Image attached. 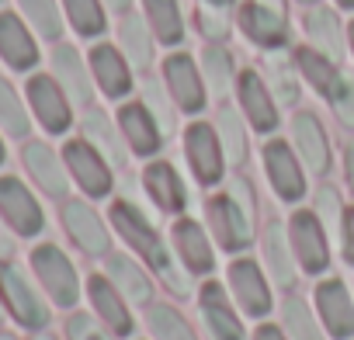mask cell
I'll use <instances>...</instances> for the list:
<instances>
[{
	"instance_id": "obj_1",
	"label": "cell",
	"mask_w": 354,
	"mask_h": 340,
	"mask_svg": "<svg viewBox=\"0 0 354 340\" xmlns=\"http://www.w3.org/2000/svg\"><path fill=\"white\" fill-rule=\"evenodd\" d=\"M111 223H115V229L125 236V243H132L136 254H139L149 267H156V271L174 285V292H185V278L174 271V261H170V254H167L160 233L149 226V219H146L136 205H129V202H115V205H111Z\"/></svg>"
},
{
	"instance_id": "obj_2",
	"label": "cell",
	"mask_w": 354,
	"mask_h": 340,
	"mask_svg": "<svg viewBox=\"0 0 354 340\" xmlns=\"http://www.w3.org/2000/svg\"><path fill=\"white\" fill-rule=\"evenodd\" d=\"M250 185L247 181H233L230 195H216L209 198L205 212H209V226L219 240L223 250H243L250 243Z\"/></svg>"
},
{
	"instance_id": "obj_3",
	"label": "cell",
	"mask_w": 354,
	"mask_h": 340,
	"mask_svg": "<svg viewBox=\"0 0 354 340\" xmlns=\"http://www.w3.org/2000/svg\"><path fill=\"white\" fill-rule=\"evenodd\" d=\"M32 271H35L39 285L46 288V295H49L56 305L70 309V305L80 299L77 271H73V264L66 261V254H63L59 247H53V243L35 247V250H32Z\"/></svg>"
},
{
	"instance_id": "obj_4",
	"label": "cell",
	"mask_w": 354,
	"mask_h": 340,
	"mask_svg": "<svg viewBox=\"0 0 354 340\" xmlns=\"http://www.w3.org/2000/svg\"><path fill=\"white\" fill-rule=\"evenodd\" d=\"M0 305H4L25 330H42L49 323V309L46 302L39 299V292L25 281V274L8 264V261H0Z\"/></svg>"
},
{
	"instance_id": "obj_5",
	"label": "cell",
	"mask_w": 354,
	"mask_h": 340,
	"mask_svg": "<svg viewBox=\"0 0 354 340\" xmlns=\"http://www.w3.org/2000/svg\"><path fill=\"white\" fill-rule=\"evenodd\" d=\"M63 163L70 170V178L80 185L84 195L91 198H104L111 191V170L108 160L87 142V139H70L63 146Z\"/></svg>"
},
{
	"instance_id": "obj_6",
	"label": "cell",
	"mask_w": 354,
	"mask_h": 340,
	"mask_svg": "<svg viewBox=\"0 0 354 340\" xmlns=\"http://www.w3.org/2000/svg\"><path fill=\"white\" fill-rule=\"evenodd\" d=\"M28 104L39 118V125L53 135H63L73 122V111H70V97L66 91L59 87L56 77H46V73H35L28 80Z\"/></svg>"
},
{
	"instance_id": "obj_7",
	"label": "cell",
	"mask_w": 354,
	"mask_h": 340,
	"mask_svg": "<svg viewBox=\"0 0 354 340\" xmlns=\"http://www.w3.org/2000/svg\"><path fill=\"white\" fill-rule=\"evenodd\" d=\"M0 219L18 236H39L46 226V216H42L35 195L18 178H0Z\"/></svg>"
},
{
	"instance_id": "obj_8",
	"label": "cell",
	"mask_w": 354,
	"mask_h": 340,
	"mask_svg": "<svg viewBox=\"0 0 354 340\" xmlns=\"http://www.w3.org/2000/svg\"><path fill=\"white\" fill-rule=\"evenodd\" d=\"M243 35L261 46V49H285L288 46V21L281 11L274 8H264L261 0H247V4H240V15H236Z\"/></svg>"
},
{
	"instance_id": "obj_9",
	"label": "cell",
	"mask_w": 354,
	"mask_h": 340,
	"mask_svg": "<svg viewBox=\"0 0 354 340\" xmlns=\"http://www.w3.org/2000/svg\"><path fill=\"white\" fill-rule=\"evenodd\" d=\"M185 153H188V163H192L195 178L202 185H219V178H223V146H219V135H216L212 125L195 122L185 132Z\"/></svg>"
},
{
	"instance_id": "obj_10",
	"label": "cell",
	"mask_w": 354,
	"mask_h": 340,
	"mask_svg": "<svg viewBox=\"0 0 354 340\" xmlns=\"http://www.w3.org/2000/svg\"><path fill=\"white\" fill-rule=\"evenodd\" d=\"M288 229H292V247H295L302 271H309V274L326 271L330 250H326V233H323V223L316 219V212H295Z\"/></svg>"
},
{
	"instance_id": "obj_11",
	"label": "cell",
	"mask_w": 354,
	"mask_h": 340,
	"mask_svg": "<svg viewBox=\"0 0 354 340\" xmlns=\"http://www.w3.org/2000/svg\"><path fill=\"white\" fill-rule=\"evenodd\" d=\"M264 170H268V181L278 191V198H285V202H299L302 198V191H306L302 167H299L295 153L288 149V142L274 139V142L264 146Z\"/></svg>"
},
{
	"instance_id": "obj_12",
	"label": "cell",
	"mask_w": 354,
	"mask_h": 340,
	"mask_svg": "<svg viewBox=\"0 0 354 340\" xmlns=\"http://www.w3.org/2000/svg\"><path fill=\"white\" fill-rule=\"evenodd\" d=\"M163 80H167V87H170L177 108H185V111H192V115L205 108V84H202V77H198L192 56L174 53V56L163 63Z\"/></svg>"
},
{
	"instance_id": "obj_13",
	"label": "cell",
	"mask_w": 354,
	"mask_h": 340,
	"mask_svg": "<svg viewBox=\"0 0 354 340\" xmlns=\"http://www.w3.org/2000/svg\"><path fill=\"white\" fill-rule=\"evenodd\" d=\"M0 59L18 73H28L39 63V46H35L32 32L11 11H0Z\"/></svg>"
},
{
	"instance_id": "obj_14",
	"label": "cell",
	"mask_w": 354,
	"mask_h": 340,
	"mask_svg": "<svg viewBox=\"0 0 354 340\" xmlns=\"http://www.w3.org/2000/svg\"><path fill=\"white\" fill-rule=\"evenodd\" d=\"M118 129L125 135V142L132 146V153L139 156H153L163 142V129L156 122V115L142 104V101H132V104H122L118 111Z\"/></svg>"
},
{
	"instance_id": "obj_15",
	"label": "cell",
	"mask_w": 354,
	"mask_h": 340,
	"mask_svg": "<svg viewBox=\"0 0 354 340\" xmlns=\"http://www.w3.org/2000/svg\"><path fill=\"white\" fill-rule=\"evenodd\" d=\"M63 226H66V233H70V240L84 250V254H108V229L101 226V219H97V212L91 209V205H84V202H66L63 205Z\"/></svg>"
},
{
	"instance_id": "obj_16",
	"label": "cell",
	"mask_w": 354,
	"mask_h": 340,
	"mask_svg": "<svg viewBox=\"0 0 354 340\" xmlns=\"http://www.w3.org/2000/svg\"><path fill=\"white\" fill-rule=\"evenodd\" d=\"M21 160L28 167V174L35 178V185L49 195V198H63L66 195V163L46 146V142H28L21 149Z\"/></svg>"
},
{
	"instance_id": "obj_17",
	"label": "cell",
	"mask_w": 354,
	"mask_h": 340,
	"mask_svg": "<svg viewBox=\"0 0 354 340\" xmlns=\"http://www.w3.org/2000/svg\"><path fill=\"white\" fill-rule=\"evenodd\" d=\"M236 91H240V104H243L250 125H254L257 132H271V129L278 125V108H274V97H271V91L264 87L261 73L243 70V73L236 77Z\"/></svg>"
},
{
	"instance_id": "obj_18",
	"label": "cell",
	"mask_w": 354,
	"mask_h": 340,
	"mask_svg": "<svg viewBox=\"0 0 354 340\" xmlns=\"http://www.w3.org/2000/svg\"><path fill=\"white\" fill-rule=\"evenodd\" d=\"M91 73H94L97 87H101L108 97H125V94L132 91L129 63H125V56H122L115 46H108V42H101V46L91 49Z\"/></svg>"
},
{
	"instance_id": "obj_19",
	"label": "cell",
	"mask_w": 354,
	"mask_h": 340,
	"mask_svg": "<svg viewBox=\"0 0 354 340\" xmlns=\"http://www.w3.org/2000/svg\"><path fill=\"white\" fill-rule=\"evenodd\" d=\"M292 139L306 160V167L313 174H326L330 170V146H326V135H323V125L316 122V115L309 111H299L292 118Z\"/></svg>"
},
{
	"instance_id": "obj_20",
	"label": "cell",
	"mask_w": 354,
	"mask_h": 340,
	"mask_svg": "<svg viewBox=\"0 0 354 340\" xmlns=\"http://www.w3.org/2000/svg\"><path fill=\"white\" fill-rule=\"evenodd\" d=\"M230 285L240 299V305L247 309V316H264L271 309V292L268 281L261 278V267L254 261H236L230 267Z\"/></svg>"
},
{
	"instance_id": "obj_21",
	"label": "cell",
	"mask_w": 354,
	"mask_h": 340,
	"mask_svg": "<svg viewBox=\"0 0 354 340\" xmlns=\"http://www.w3.org/2000/svg\"><path fill=\"white\" fill-rule=\"evenodd\" d=\"M53 77L59 80V87L66 91L70 101L77 104H91V77L80 63V53L73 46H56L53 53Z\"/></svg>"
},
{
	"instance_id": "obj_22",
	"label": "cell",
	"mask_w": 354,
	"mask_h": 340,
	"mask_svg": "<svg viewBox=\"0 0 354 340\" xmlns=\"http://www.w3.org/2000/svg\"><path fill=\"white\" fill-rule=\"evenodd\" d=\"M316 305H319V316H323V323L330 326L333 337H351L354 333V309H351L347 288L340 281H323L316 288Z\"/></svg>"
},
{
	"instance_id": "obj_23",
	"label": "cell",
	"mask_w": 354,
	"mask_h": 340,
	"mask_svg": "<svg viewBox=\"0 0 354 340\" xmlns=\"http://www.w3.org/2000/svg\"><path fill=\"white\" fill-rule=\"evenodd\" d=\"M142 185L163 212H181L185 202H188L185 185H181V178H177V170L170 163H149L146 174H142Z\"/></svg>"
},
{
	"instance_id": "obj_24",
	"label": "cell",
	"mask_w": 354,
	"mask_h": 340,
	"mask_svg": "<svg viewBox=\"0 0 354 340\" xmlns=\"http://www.w3.org/2000/svg\"><path fill=\"white\" fill-rule=\"evenodd\" d=\"M174 247H177V254H181V261H185V267L192 271V274H209L212 271V247H209V240H205V233H202V226L198 223H192V219H181L174 226Z\"/></svg>"
},
{
	"instance_id": "obj_25",
	"label": "cell",
	"mask_w": 354,
	"mask_h": 340,
	"mask_svg": "<svg viewBox=\"0 0 354 340\" xmlns=\"http://www.w3.org/2000/svg\"><path fill=\"white\" fill-rule=\"evenodd\" d=\"M202 312H205V323H209L216 340H243V326L233 316V309H230V302H226V295L216 281H209L202 288Z\"/></svg>"
},
{
	"instance_id": "obj_26",
	"label": "cell",
	"mask_w": 354,
	"mask_h": 340,
	"mask_svg": "<svg viewBox=\"0 0 354 340\" xmlns=\"http://www.w3.org/2000/svg\"><path fill=\"white\" fill-rule=\"evenodd\" d=\"M87 292H91V302H94V309H97V316L115 330V333H132V316H129V309H125V302H122V295H118V288L115 285H108V278H101V274H94L91 281H87Z\"/></svg>"
},
{
	"instance_id": "obj_27",
	"label": "cell",
	"mask_w": 354,
	"mask_h": 340,
	"mask_svg": "<svg viewBox=\"0 0 354 340\" xmlns=\"http://www.w3.org/2000/svg\"><path fill=\"white\" fill-rule=\"evenodd\" d=\"M295 63H299L302 77H306L326 101L337 97V91H340V84H344V73L333 66L330 56H323L319 49H299V53H295Z\"/></svg>"
},
{
	"instance_id": "obj_28",
	"label": "cell",
	"mask_w": 354,
	"mask_h": 340,
	"mask_svg": "<svg viewBox=\"0 0 354 340\" xmlns=\"http://www.w3.org/2000/svg\"><path fill=\"white\" fill-rule=\"evenodd\" d=\"M142 8H146V25L163 46H177L185 39V18L177 0H142Z\"/></svg>"
},
{
	"instance_id": "obj_29",
	"label": "cell",
	"mask_w": 354,
	"mask_h": 340,
	"mask_svg": "<svg viewBox=\"0 0 354 340\" xmlns=\"http://www.w3.org/2000/svg\"><path fill=\"white\" fill-rule=\"evenodd\" d=\"M306 32H309L313 46L323 56H330L333 63L340 59V53H344V32H340V21H337V15L330 8H313L306 15Z\"/></svg>"
},
{
	"instance_id": "obj_30",
	"label": "cell",
	"mask_w": 354,
	"mask_h": 340,
	"mask_svg": "<svg viewBox=\"0 0 354 340\" xmlns=\"http://www.w3.org/2000/svg\"><path fill=\"white\" fill-rule=\"evenodd\" d=\"M84 135H87V142H91L101 156H108L111 163H125L122 139H118V132L111 129V122H108V115H104V111L91 108V111L84 115Z\"/></svg>"
},
{
	"instance_id": "obj_31",
	"label": "cell",
	"mask_w": 354,
	"mask_h": 340,
	"mask_svg": "<svg viewBox=\"0 0 354 340\" xmlns=\"http://www.w3.org/2000/svg\"><path fill=\"white\" fill-rule=\"evenodd\" d=\"M264 257H268V267H271L274 281L288 288L295 281V267H292V257H288L285 229L278 223H268V229H264Z\"/></svg>"
},
{
	"instance_id": "obj_32",
	"label": "cell",
	"mask_w": 354,
	"mask_h": 340,
	"mask_svg": "<svg viewBox=\"0 0 354 340\" xmlns=\"http://www.w3.org/2000/svg\"><path fill=\"white\" fill-rule=\"evenodd\" d=\"M108 274H111L115 288H118L125 299H132V302H149L153 288H149V278L136 267V261H129V257H111V261H108Z\"/></svg>"
},
{
	"instance_id": "obj_33",
	"label": "cell",
	"mask_w": 354,
	"mask_h": 340,
	"mask_svg": "<svg viewBox=\"0 0 354 340\" xmlns=\"http://www.w3.org/2000/svg\"><path fill=\"white\" fill-rule=\"evenodd\" d=\"M63 8H66V18L80 39H97L108 28L101 0H63Z\"/></svg>"
},
{
	"instance_id": "obj_34",
	"label": "cell",
	"mask_w": 354,
	"mask_h": 340,
	"mask_svg": "<svg viewBox=\"0 0 354 340\" xmlns=\"http://www.w3.org/2000/svg\"><path fill=\"white\" fill-rule=\"evenodd\" d=\"M118 39H122V49L129 56L132 66L146 70L153 63V39H149V25L139 21V18H125L122 28H118Z\"/></svg>"
},
{
	"instance_id": "obj_35",
	"label": "cell",
	"mask_w": 354,
	"mask_h": 340,
	"mask_svg": "<svg viewBox=\"0 0 354 340\" xmlns=\"http://www.w3.org/2000/svg\"><path fill=\"white\" fill-rule=\"evenodd\" d=\"M0 129H4L11 139H25V135H28V129H32L28 111H25V104H21L18 91H15L4 77H0Z\"/></svg>"
},
{
	"instance_id": "obj_36",
	"label": "cell",
	"mask_w": 354,
	"mask_h": 340,
	"mask_svg": "<svg viewBox=\"0 0 354 340\" xmlns=\"http://www.w3.org/2000/svg\"><path fill=\"white\" fill-rule=\"evenodd\" d=\"M18 8H21V15L28 18V25H32L42 39L56 42V39L63 35V18H59L56 0H18Z\"/></svg>"
},
{
	"instance_id": "obj_37",
	"label": "cell",
	"mask_w": 354,
	"mask_h": 340,
	"mask_svg": "<svg viewBox=\"0 0 354 340\" xmlns=\"http://www.w3.org/2000/svg\"><path fill=\"white\" fill-rule=\"evenodd\" d=\"M216 122H219V142H223L226 156L233 163H243L247 160V132H243L236 111L233 108H219V118Z\"/></svg>"
},
{
	"instance_id": "obj_38",
	"label": "cell",
	"mask_w": 354,
	"mask_h": 340,
	"mask_svg": "<svg viewBox=\"0 0 354 340\" xmlns=\"http://www.w3.org/2000/svg\"><path fill=\"white\" fill-rule=\"evenodd\" d=\"M202 70H205V80H209L212 94L223 97L230 91V84H233V59H230V53L219 49V46H209L205 56H202Z\"/></svg>"
},
{
	"instance_id": "obj_39",
	"label": "cell",
	"mask_w": 354,
	"mask_h": 340,
	"mask_svg": "<svg viewBox=\"0 0 354 340\" xmlns=\"http://www.w3.org/2000/svg\"><path fill=\"white\" fill-rule=\"evenodd\" d=\"M149 330L156 333V340H195L192 326L167 305H153L149 309Z\"/></svg>"
},
{
	"instance_id": "obj_40",
	"label": "cell",
	"mask_w": 354,
	"mask_h": 340,
	"mask_svg": "<svg viewBox=\"0 0 354 340\" xmlns=\"http://www.w3.org/2000/svg\"><path fill=\"white\" fill-rule=\"evenodd\" d=\"M285 326L295 340H323L302 299H285Z\"/></svg>"
},
{
	"instance_id": "obj_41",
	"label": "cell",
	"mask_w": 354,
	"mask_h": 340,
	"mask_svg": "<svg viewBox=\"0 0 354 340\" xmlns=\"http://www.w3.org/2000/svg\"><path fill=\"white\" fill-rule=\"evenodd\" d=\"M268 70H271V84H274V94L281 104H295L299 97V87H295V77L288 70V63L281 56H268Z\"/></svg>"
},
{
	"instance_id": "obj_42",
	"label": "cell",
	"mask_w": 354,
	"mask_h": 340,
	"mask_svg": "<svg viewBox=\"0 0 354 340\" xmlns=\"http://www.w3.org/2000/svg\"><path fill=\"white\" fill-rule=\"evenodd\" d=\"M142 91H146V101H142V104L156 115V122H160V129H163V135H167V132L174 129V111L167 108V97H163L160 84H156V80H146V84H142Z\"/></svg>"
},
{
	"instance_id": "obj_43",
	"label": "cell",
	"mask_w": 354,
	"mask_h": 340,
	"mask_svg": "<svg viewBox=\"0 0 354 340\" xmlns=\"http://www.w3.org/2000/svg\"><path fill=\"white\" fill-rule=\"evenodd\" d=\"M333 111H337V118H340L344 125L354 129V80H351V77H344V84H340V91H337V97H333Z\"/></svg>"
},
{
	"instance_id": "obj_44",
	"label": "cell",
	"mask_w": 354,
	"mask_h": 340,
	"mask_svg": "<svg viewBox=\"0 0 354 340\" xmlns=\"http://www.w3.org/2000/svg\"><path fill=\"white\" fill-rule=\"evenodd\" d=\"M66 333H70V340H108V337L101 333V326H97L91 316H84V312L70 316V323H66Z\"/></svg>"
},
{
	"instance_id": "obj_45",
	"label": "cell",
	"mask_w": 354,
	"mask_h": 340,
	"mask_svg": "<svg viewBox=\"0 0 354 340\" xmlns=\"http://www.w3.org/2000/svg\"><path fill=\"white\" fill-rule=\"evenodd\" d=\"M198 28L209 39H226V32H230V25H226V18H223L219 8H202L198 11Z\"/></svg>"
},
{
	"instance_id": "obj_46",
	"label": "cell",
	"mask_w": 354,
	"mask_h": 340,
	"mask_svg": "<svg viewBox=\"0 0 354 340\" xmlns=\"http://www.w3.org/2000/svg\"><path fill=\"white\" fill-rule=\"evenodd\" d=\"M316 209H319V216H323L326 223H333V219L340 216V202H337L333 188H319V195H316Z\"/></svg>"
},
{
	"instance_id": "obj_47",
	"label": "cell",
	"mask_w": 354,
	"mask_h": 340,
	"mask_svg": "<svg viewBox=\"0 0 354 340\" xmlns=\"http://www.w3.org/2000/svg\"><path fill=\"white\" fill-rule=\"evenodd\" d=\"M340 236H344V257H347V264H354V209L344 212V219H340Z\"/></svg>"
},
{
	"instance_id": "obj_48",
	"label": "cell",
	"mask_w": 354,
	"mask_h": 340,
	"mask_svg": "<svg viewBox=\"0 0 354 340\" xmlns=\"http://www.w3.org/2000/svg\"><path fill=\"white\" fill-rule=\"evenodd\" d=\"M347 181H351V191H354V139L347 142Z\"/></svg>"
},
{
	"instance_id": "obj_49",
	"label": "cell",
	"mask_w": 354,
	"mask_h": 340,
	"mask_svg": "<svg viewBox=\"0 0 354 340\" xmlns=\"http://www.w3.org/2000/svg\"><path fill=\"white\" fill-rule=\"evenodd\" d=\"M257 340H285V337H281L274 326H261V330H257Z\"/></svg>"
},
{
	"instance_id": "obj_50",
	"label": "cell",
	"mask_w": 354,
	"mask_h": 340,
	"mask_svg": "<svg viewBox=\"0 0 354 340\" xmlns=\"http://www.w3.org/2000/svg\"><path fill=\"white\" fill-rule=\"evenodd\" d=\"M104 4H108V11H115V15H125L132 0H104Z\"/></svg>"
},
{
	"instance_id": "obj_51",
	"label": "cell",
	"mask_w": 354,
	"mask_h": 340,
	"mask_svg": "<svg viewBox=\"0 0 354 340\" xmlns=\"http://www.w3.org/2000/svg\"><path fill=\"white\" fill-rule=\"evenodd\" d=\"M202 4H209V8H219V11H223V8L236 4V0H202Z\"/></svg>"
},
{
	"instance_id": "obj_52",
	"label": "cell",
	"mask_w": 354,
	"mask_h": 340,
	"mask_svg": "<svg viewBox=\"0 0 354 340\" xmlns=\"http://www.w3.org/2000/svg\"><path fill=\"white\" fill-rule=\"evenodd\" d=\"M264 8H274V11H285V0H261Z\"/></svg>"
},
{
	"instance_id": "obj_53",
	"label": "cell",
	"mask_w": 354,
	"mask_h": 340,
	"mask_svg": "<svg viewBox=\"0 0 354 340\" xmlns=\"http://www.w3.org/2000/svg\"><path fill=\"white\" fill-rule=\"evenodd\" d=\"M337 8H344V11H354V0H337Z\"/></svg>"
},
{
	"instance_id": "obj_54",
	"label": "cell",
	"mask_w": 354,
	"mask_h": 340,
	"mask_svg": "<svg viewBox=\"0 0 354 340\" xmlns=\"http://www.w3.org/2000/svg\"><path fill=\"white\" fill-rule=\"evenodd\" d=\"M347 39H351V53H354V21H351V28H347Z\"/></svg>"
},
{
	"instance_id": "obj_55",
	"label": "cell",
	"mask_w": 354,
	"mask_h": 340,
	"mask_svg": "<svg viewBox=\"0 0 354 340\" xmlns=\"http://www.w3.org/2000/svg\"><path fill=\"white\" fill-rule=\"evenodd\" d=\"M4 156H8V149H4V139H0V163H4Z\"/></svg>"
},
{
	"instance_id": "obj_56",
	"label": "cell",
	"mask_w": 354,
	"mask_h": 340,
	"mask_svg": "<svg viewBox=\"0 0 354 340\" xmlns=\"http://www.w3.org/2000/svg\"><path fill=\"white\" fill-rule=\"evenodd\" d=\"M299 4H316V0H299Z\"/></svg>"
}]
</instances>
